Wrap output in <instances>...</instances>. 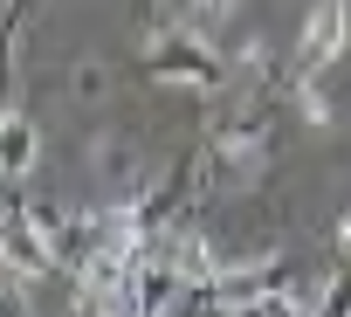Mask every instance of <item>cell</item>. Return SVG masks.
<instances>
[{
	"mask_svg": "<svg viewBox=\"0 0 351 317\" xmlns=\"http://www.w3.org/2000/svg\"><path fill=\"white\" fill-rule=\"evenodd\" d=\"M0 158H8L14 180L35 166V124H28V117H8V145H0Z\"/></svg>",
	"mask_w": 351,
	"mask_h": 317,
	"instance_id": "cell-2",
	"label": "cell"
},
{
	"mask_svg": "<svg viewBox=\"0 0 351 317\" xmlns=\"http://www.w3.org/2000/svg\"><path fill=\"white\" fill-rule=\"evenodd\" d=\"M337 248H344V255H351V221H337Z\"/></svg>",
	"mask_w": 351,
	"mask_h": 317,
	"instance_id": "cell-4",
	"label": "cell"
},
{
	"mask_svg": "<svg viewBox=\"0 0 351 317\" xmlns=\"http://www.w3.org/2000/svg\"><path fill=\"white\" fill-rule=\"evenodd\" d=\"M344 42H351V8H344V0H317V8L303 14V35H296V76L317 83L344 56Z\"/></svg>",
	"mask_w": 351,
	"mask_h": 317,
	"instance_id": "cell-1",
	"label": "cell"
},
{
	"mask_svg": "<svg viewBox=\"0 0 351 317\" xmlns=\"http://www.w3.org/2000/svg\"><path fill=\"white\" fill-rule=\"evenodd\" d=\"M228 28V0H193V35H221Z\"/></svg>",
	"mask_w": 351,
	"mask_h": 317,
	"instance_id": "cell-3",
	"label": "cell"
}]
</instances>
